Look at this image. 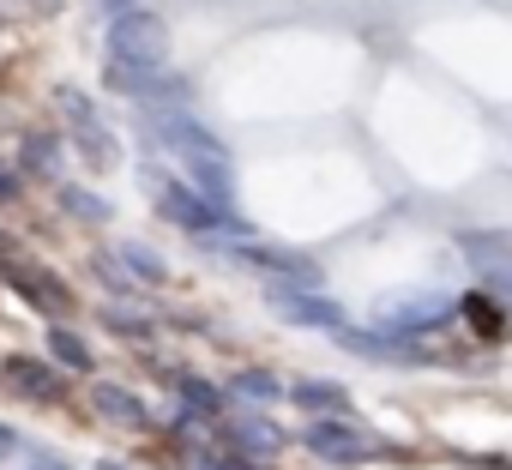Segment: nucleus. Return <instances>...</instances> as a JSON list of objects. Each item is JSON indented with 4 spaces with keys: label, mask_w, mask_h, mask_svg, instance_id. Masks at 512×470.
<instances>
[{
    "label": "nucleus",
    "mask_w": 512,
    "mask_h": 470,
    "mask_svg": "<svg viewBox=\"0 0 512 470\" xmlns=\"http://www.w3.org/2000/svg\"><path fill=\"white\" fill-rule=\"evenodd\" d=\"M37 470H67V464H37Z\"/></svg>",
    "instance_id": "obj_24"
},
{
    "label": "nucleus",
    "mask_w": 512,
    "mask_h": 470,
    "mask_svg": "<svg viewBox=\"0 0 512 470\" xmlns=\"http://www.w3.org/2000/svg\"><path fill=\"white\" fill-rule=\"evenodd\" d=\"M0 380H7V392L25 398V404L61 398V374H55L49 362H37V356H7V362H0Z\"/></svg>",
    "instance_id": "obj_6"
},
{
    "label": "nucleus",
    "mask_w": 512,
    "mask_h": 470,
    "mask_svg": "<svg viewBox=\"0 0 512 470\" xmlns=\"http://www.w3.org/2000/svg\"><path fill=\"white\" fill-rule=\"evenodd\" d=\"M61 103H67V121H73L79 145L91 151V163H97V169H109V163L121 157V151H115V133H109V127H103V121L91 115V103H85L79 91H61Z\"/></svg>",
    "instance_id": "obj_8"
},
{
    "label": "nucleus",
    "mask_w": 512,
    "mask_h": 470,
    "mask_svg": "<svg viewBox=\"0 0 512 470\" xmlns=\"http://www.w3.org/2000/svg\"><path fill=\"white\" fill-rule=\"evenodd\" d=\"M67 205H73L79 217H97V223L109 217V205H103V199H91V193H67Z\"/></svg>",
    "instance_id": "obj_20"
},
{
    "label": "nucleus",
    "mask_w": 512,
    "mask_h": 470,
    "mask_svg": "<svg viewBox=\"0 0 512 470\" xmlns=\"http://www.w3.org/2000/svg\"><path fill=\"white\" fill-rule=\"evenodd\" d=\"M464 254H470V266L482 272V284L512 308V235H500V229H488V235H464Z\"/></svg>",
    "instance_id": "obj_4"
},
{
    "label": "nucleus",
    "mask_w": 512,
    "mask_h": 470,
    "mask_svg": "<svg viewBox=\"0 0 512 470\" xmlns=\"http://www.w3.org/2000/svg\"><path fill=\"white\" fill-rule=\"evenodd\" d=\"M193 470H253V464H247L241 452H199Z\"/></svg>",
    "instance_id": "obj_19"
},
{
    "label": "nucleus",
    "mask_w": 512,
    "mask_h": 470,
    "mask_svg": "<svg viewBox=\"0 0 512 470\" xmlns=\"http://www.w3.org/2000/svg\"><path fill=\"white\" fill-rule=\"evenodd\" d=\"M272 308L296 326H326V332H344V308L314 296V290H290V284H272Z\"/></svg>",
    "instance_id": "obj_7"
},
{
    "label": "nucleus",
    "mask_w": 512,
    "mask_h": 470,
    "mask_svg": "<svg viewBox=\"0 0 512 470\" xmlns=\"http://www.w3.org/2000/svg\"><path fill=\"white\" fill-rule=\"evenodd\" d=\"M13 284H19L43 314H67V308H73V290H67L55 272H43V266H13Z\"/></svg>",
    "instance_id": "obj_9"
},
{
    "label": "nucleus",
    "mask_w": 512,
    "mask_h": 470,
    "mask_svg": "<svg viewBox=\"0 0 512 470\" xmlns=\"http://www.w3.org/2000/svg\"><path fill=\"white\" fill-rule=\"evenodd\" d=\"M235 446H247L253 458H272V452L284 446V434H278L266 416H253V410H247V416H235Z\"/></svg>",
    "instance_id": "obj_12"
},
{
    "label": "nucleus",
    "mask_w": 512,
    "mask_h": 470,
    "mask_svg": "<svg viewBox=\"0 0 512 470\" xmlns=\"http://www.w3.org/2000/svg\"><path fill=\"white\" fill-rule=\"evenodd\" d=\"M109 7H115V13H127V7H145V0H109Z\"/></svg>",
    "instance_id": "obj_23"
},
{
    "label": "nucleus",
    "mask_w": 512,
    "mask_h": 470,
    "mask_svg": "<svg viewBox=\"0 0 512 470\" xmlns=\"http://www.w3.org/2000/svg\"><path fill=\"white\" fill-rule=\"evenodd\" d=\"M109 79L121 85V91H151L157 85V73L169 67V31H163V19L151 13V7H127V13H115L109 19Z\"/></svg>",
    "instance_id": "obj_1"
},
{
    "label": "nucleus",
    "mask_w": 512,
    "mask_h": 470,
    "mask_svg": "<svg viewBox=\"0 0 512 470\" xmlns=\"http://www.w3.org/2000/svg\"><path fill=\"white\" fill-rule=\"evenodd\" d=\"M31 169H55V145L49 139H31Z\"/></svg>",
    "instance_id": "obj_21"
},
{
    "label": "nucleus",
    "mask_w": 512,
    "mask_h": 470,
    "mask_svg": "<svg viewBox=\"0 0 512 470\" xmlns=\"http://www.w3.org/2000/svg\"><path fill=\"white\" fill-rule=\"evenodd\" d=\"M181 404H187L193 416H217V410H223V392H217L211 380H199V374H187V380H181Z\"/></svg>",
    "instance_id": "obj_17"
},
{
    "label": "nucleus",
    "mask_w": 512,
    "mask_h": 470,
    "mask_svg": "<svg viewBox=\"0 0 512 470\" xmlns=\"http://www.w3.org/2000/svg\"><path fill=\"white\" fill-rule=\"evenodd\" d=\"M121 260H127V272H133V278H151V284H163V278H169V266H163L151 248H139V242H127V248H121Z\"/></svg>",
    "instance_id": "obj_18"
},
{
    "label": "nucleus",
    "mask_w": 512,
    "mask_h": 470,
    "mask_svg": "<svg viewBox=\"0 0 512 470\" xmlns=\"http://www.w3.org/2000/svg\"><path fill=\"white\" fill-rule=\"evenodd\" d=\"M290 398H296V404H308V410H344V404H350V392H344V386H332V380H302Z\"/></svg>",
    "instance_id": "obj_16"
},
{
    "label": "nucleus",
    "mask_w": 512,
    "mask_h": 470,
    "mask_svg": "<svg viewBox=\"0 0 512 470\" xmlns=\"http://www.w3.org/2000/svg\"><path fill=\"white\" fill-rule=\"evenodd\" d=\"M452 314H458V302L440 296V290H416V296L380 302V326H392V332H428V326H440V320H452Z\"/></svg>",
    "instance_id": "obj_3"
},
{
    "label": "nucleus",
    "mask_w": 512,
    "mask_h": 470,
    "mask_svg": "<svg viewBox=\"0 0 512 470\" xmlns=\"http://www.w3.org/2000/svg\"><path fill=\"white\" fill-rule=\"evenodd\" d=\"M151 127H157V139L187 163V175H193V193H205L217 211L229 205V193H235V169H229V151L187 115V109H151Z\"/></svg>",
    "instance_id": "obj_2"
},
{
    "label": "nucleus",
    "mask_w": 512,
    "mask_h": 470,
    "mask_svg": "<svg viewBox=\"0 0 512 470\" xmlns=\"http://www.w3.org/2000/svg\"><path fill=\"white\" fill-rule=\"evenodd\" d=\"M13 446H19V434H13V428H7V422H0V458H7V452H13Z\"/></svg>",
    "instance_id": "obj_22"
},
{
    "label": "nucleus",
    "mask_w": 512,
    "mask_h": 470,
    "mask_svg": "<svg viewBox=\"0 0 512 470\" xmlns=\"http://www.w3.org/2000/svg\"><path fill=\"white\" fill-rule=\"evenodd\" d=\"M163 211H169L181 229H217V223H223V211H217L205 193H193V187H163Z\"/></svg>",
    "instance_id": "obj_10"
},
{
    "label": "nucleus",
    "mask_w": 512,
    "mask_h": 470,
    "mask_svg": "<svg viewBox=\"0 0 512 470\" xmlns=\"http://www.w3.org/2000/svg\"><path fill=\"white\" fill-rule=\"evenodd\" d=\"M91 404L109 416V422H121V428H145L151 422V410H145V398H133L127 386H109V380H97V392H91Z\"/></svg>",
    "instance_id": "obj_11"
},
{
    "label": "nucleus",
    "mask_w": 512,
    "mask_h": 470,
    "mask_svg": "<svg viewBox=\"0 0 512 470\" xmlns=\"http://www.w3.org/2000/svg\"><path fill=\"white\" fill-rule=\"evenodd\" d=\"M0 254H7V242H0Z\"/></svg>",
    "instance_id": "obj_26"
},
{
    "label": "nucleus",
    "mask_w": 512,
    "mask_h": 470,
    "mask_svg": "<svg viewBox=\"0 0 512 470\" xmlns=\"http://www.w3.org/2000/svg\"><path fill=\"white\" fill-rule=\"evenodd\" d=\"M49 356H55L61 368H73V374H85V368L97 362V356H91V344H85L79 332H67V326H55V332H49Z\"/></svg>",
    "instance_id": "obj_15"
},
{
    "label": "nucleus",
    "mask_w": 512,
    "mask_h": 470,
    "mask_svg": "<svg viewBox=\"0 0 512 470\" xmlns=\"http://www.w3.org/2000/svg\"><path fill=\"white\" fill-rule=\"evenodd\" d=\"M235 254H241V248H235ZM241 260L266 266V272H290L296 284H320V266H314V260H290V254H272V248H247Z\"/></svg>",
    "instance_id": "obj_13"
},
{
    "label": "nucleus",
    "mask_w": 512,
    "mask_h": 470,
    "mask_svg": "<svg viewBox=\"0 0 512 470\" xmlns=\"http://www.w3.org/2000/svg\"><path fill=\"white\" fill-rule=\"evenodd\" d=\"M308 446H314L326 464H362V458L374 452V440H368L356 422H338V416L314 422V428H308Z\"/></svg>",
    "instance_id": "obj_5"
},
{
    "label": "nucleus",
    "mask_w": 512,
    "mask_h": 470,
    "mask_svg": "<svg viewBox=\"0 0 512 470\" xmlns=\"http://www.w3.org/2000/svg\"><path fill=\"white\" fill-rule=\"evenodd\" d=\"M103 470H121V464H103Z\"/></svg>",
    "instance_id": "obj_25"
},
{
    "label": "nucleus",
    "mask_w": 512,
    "mask_h": 470,
    "mask_svg": "<svg viewBox=\"0 0 512 470\" xmlns=\"http://www.w3.org/2000/svg\"><path fill=\"white\" fill-rule=\"evenodd\" d=\"M229 398H253V404H272V398H284V386H278V374H266V368H241V374L229 380Z\"/></svg>",
    "instance_id": "obj_14"
}]
</instances>
